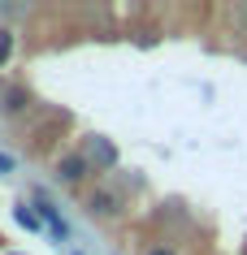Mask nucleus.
Wrapping results in <instances>:
<instances>
[{
  "label": "nucleus",
  "instance_id": "f257e3e1",
  "mask_svg": "<svg viewBox=\"0 0 247 255\" xmlns=\"http://www.w3.org/2000/svg\"><path fill=\"white\" fill-rule=\"evenodd\" d=\"M61 177H65V182H82V177H87V160H82V156H65V160H61Z\"/></svg>",
  "mask_w": 247,
  "mask_h": 255
},
{
  "label": "nucleus",
  "instance_id": "f03ea898",
  "mask_svg": "<svg viewBox=\"0 0 247 255\" xmlns=\"http://www.w3.org/2000/svg\"><path fill=\"white\" fill-rule=\"evenodd\" d=\"M91 212H100V216H113V212H117V195H109V190L91 195Z\"/></svg>",
  "mask_w": 247,
  "mask_h": 255
},
{
  "label": "nucleus",
  "instance_id": "7ed1b4c3",
  "mask_svg": "<svg viewBox=\"0 0 247 255\" xmlns=\"http://www.w3.org/2000/svg\"><path fill=\"white\" fill-rule=\"evenodd\" d=\"M13 216H17V225H26V229H39V225H43V216L35 212V208H26V203H22Z\"/></svg>",
  "mask_w": 247,
  "mask_h": 255
},
{
  "label": "nucleus",
  "instance_id": "20e7f679",
  "mask_svg": "<svg viewBox=\"0 0 247 255\" xmlns=\"http://www.w3.org/2000/svg\"><path fill=\"white\" fill-rule=\"evenodd\" d=\"M13 56V30H0V65Z\"/></svg>",
  "mask_w": 247,
  "mask_h": 255
},
{
  "label": "nucleus",
  "instance_id": "39448f33",
  "mask_svg": "<svg viewBox=\"0 0 247 255\" xmlns=\"http://www.w3.org/2000/svg\"><path fill=\"white\" fill-rule=\"evenodd\" d=\"M96 160H100V164H113V160H117V151H113L104 138H96Z\"/></svg>",
  "mask_w": 247,
  "mask_h": 255
},
{
  "label": "nucleus",
  "instance_id": "423d86ee",
  "mask_svg": "<svg viewBox=\"0 0 247 255\" xmlns=\"http://www.w3.org/2000/svg\"><path fill=\"white\" fill-rule=\"evenodd\" d=\"M4 100H9V104H4V108H9V113H17V108H22V100H26V95H22V91H9V95H4Z\"/></svg>",
  "mask_w": 247,
  "mask_h": 255
},
{
  "label": "nucleus",
  "instance_id": "0eeeda50",
  "mask_svg": "<svg viewBox=\"0 0 247 255\" xmlns=\"http://www.w3.org/2000/svg\"><path fill=\"white\" fill-rule=\"evenodd\" d=\"M9 169H13V160H9V156H0V173H9Z\"/></svg>",
  "mask_w": 247,
  "mask_h": 255
},
{
  "label": "nucleus",
  "instance_id": "6e6552de",
  "mask_svg": "<svg viewBox=\"0 0 247 255\" xmlns=\"http://www.w3.org/2000/svg\"><path fill=\"white\" fill-rule=\"evenodd\" d=\"M152 255H174V251H165V247H156V251H152Z\"/></svg>",
  "mask_w": 247,
  "mask_h": 255
}]
</instances>
